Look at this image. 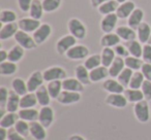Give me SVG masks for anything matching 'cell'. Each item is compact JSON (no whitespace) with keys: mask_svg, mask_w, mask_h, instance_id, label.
<instances>
[{"mask_svg":"<svg viewBox=\"0 0 151 140\" xmlns=\"http://www.w3.org/2000/svg\"><path fill=\"white\" fill-rule=\"evenodd\" d=\"M9 91L7 90L5 87H0V107L1 108H5L6 106L7 99H9Z\"/></svg>","mask_w":151,"mask_h":140,"instance_id":"49","label":"cell"},{"mask_svg":"<svg viewBox=\"0 0 151 140\" xmlns=\"http://www.w3.org/2000/svg\"><path fill=\"white\" fill-rule=\"evenodd\" d=\"M62 4V0H42V6H44L45 13H54L58 11Z\"/></svg>","mask_w":151,"mask_h":140,"instance_id":"45","label":"cell"},{"mask_svg":"<svg viewBox=\"0 0 151 140\" xmlns=\"http://www.w3.org/2000/svg\"><path fill=\"white\" fill-rule=\"evenodd\" d=\"M19 25L18 22L16 23H9V24H3L1 29H0V39L7 40L11 38L15 37L17 32L19 31Z\"/></svg>","mask_w":151,"mask_h":140,"instance_id":"16","label":"cell"},{"mask_svg":"<svg viewBox=\"0 0 151 140\" xmlns=\"http://www.w3.org/2000/svg\"><path fill=\"white\" fill-rule=\"evenodd\" d=\"M7 134H9V130L0 127V140H7Z\"/></svg>","mask_w":151,"mask_h":140,"instance_id":"56","label":"cell"},{"mask_svg":"<svg viewBox=\"0 0 151 140\" xmlns=\"http://www.w3.org/2000/svg\"><path fill=\"white\" fill-rule=\"evenodd\" d=\"M124 44H125V46L127 48L130 56L138 57V58H142L143 45L138 39H134V40H130V41H126V42H124Z\"/></svg>","mask_w":151,"mask_h":140,"instance_id":"33","label":"cell"},{"mask_svg":"<svg viewBox=\"0 0 151 140\" xmlns=\"http://www.w3.org/2000/svg\"><path fill=\"white\" fill-rule=\"evenodd\" d=\"M45 82H50L54 80H63L67 78V72L63 67L61 66H52L47 68L42 71Z\"/></svg>","mask_w":151,"mask_h":140,"instance_id":"3","label":"cell"},{"mask_svg":"<svg viewBox=\"0 0 151 140\" xmlns=\"http://www.w3.org/2000/svg\"><path fill=\"white\" fill-rule=\"evenodd\" d=\"M148 43L151 45V36H150V38H149V41H148Z\"/></svg>","mask_w":151,"mask_h":140,"instance_id":"59","label":"cell"},{"mask_svg":"<svg viewBox=\"0 0 151 140\" xmlns=\"http://www.w3.org/2000/svg\"><path fill=\"white\" fill-rule=\"evenodd\" d=\"M68 140H86L83 136L79 135V134H73V135L69 136Z\"/></svg>","mask_w":151,"mask_h":140,"instance_id":"57","label":"cell"},{"mask_svg":"<svg viewBox=\"0 0 151 140\" xmlns=\"http://www.w3.org/2000/svg\"><path fill=\"white\" fill-rule=\"evenodd\" d=\"M89 55V48L84 44H76L75 46L70 48L68 52L65 54V57L69 60L73 61H80V60H85Z\"/></svg>","mask_w":151,"mask_h":140,"instance_id":"5","label":"cell"},{"mask_svg":"<svg viewBox=\"0 0 151 140\" xmlns=\"http://www.w3.org/2000/svg\"><path fill=\"white\" fill-rule=\"evenodd\" d=\"M116 1H117V2L120 4V3H123V2H125V1H127V0H116Z\"/></svg>","mask_w":151,"mask_h":140,"instance_id":"58","label":"cell"},{"mask_svg":"<svg viewBox=\"0 0 151 140\" xmlns=\"http://www.w3.org/2000/svg\"><path fill=\"white\" fill-rule=\"evenodd\" d=\"M77 41L78 39L76 37H73L71 34H66V35L60 37L56 42V52L58 53L59 55H65L69 50H70L73 46H75L77 44Z\"/></svg>","mask_w":151,"mask_h":140,"instance_id":"4","label":"cell"},{"mask_svg":"<svg viewBox=\"0 0 151 140\" xmlns=\"http://www.w3.org/2000/svg\"><path fill=\"white\" fill-rule=\"evenodd\" d=\"M84 66L91 71L92 69H95L97 67L101 66V56L99 54H93L90 55L87 59L84 61Z\"/></svg>","mask_w":151,"mask_h":140,"instance_id":"42","label":"cell"},{"mask_svg":"<svg viewBox=\"0 0 151 140\" xmlns=\"http://www.w3.org/2000/svg\"><path fill=\"white\" fill-rule=\"evenodd\" d=\"M118 6H119V3L116 0H110V1H107L104 4H101L97 9V11H99V15L104 17V16L111 15V14H116Z\"/></svg>","mask_w":151,"mask_h":140,"instance_id":"35","label":"cell"},{"mask_svg":"<svg viewBox=\"0 0 151 140\" xmlns=\"http://www.w3.org/2000/svg\"><path fill=\"white\" fill-rule=\"evenodd\" d=\"M136 9H137L136 3L134 1L127 0L125 2L120 3L117 11H116V15L118 16L119 20H125V19L127 20L129 18V16L132 14V11Z\"/></svg>","mask_w":151,"mask_h":140,"instance_id":"15","label":"cell"},{"mask_svg":"<svg viewBox=\"0 0 151 140\" xmlns=\"http://www.w3.org/2000/svg\"><path fill=\"white\" fill-rule=\"evenodd\" d=\"M7 140H26V139L24 136H22L21 134L16 131L15 128H11V129H9Z\"/></svg>","mask_w":151,"mask_h":140,"instance_id":"52","label":"cell"},{"mask_svg":"<svg viewBox=\"0 0 151 140\" xmlns=\"http://www.w3.org/2000/svg\"><path fill=\"white\" fill-rule=\"evenodd\" d=\"M36 98H37V102L40 106H49L50 102L52 100L49 91L47 89V86H42L37 91L35 92Z\"/></svg>","mask_w":151,"mask_h":140,"instance_id":"36","label":"cell"},{"mask_svg":"<svg viewBox=\"0 0 151 140\" xmlns=\"http://www.w3.org/2000/svg\"><path fill=\"white\" fill-rule=\"evenodd\" d=\"M76 78L80 80L84 86H89L91 84L90 80V71L84 66V64H80L75 68Z\"/></svg>","mask_w":151,"mask_h":140,"instance_id":"22","label":"cell"},{"mask_svg":"<svg viewBox=\"0 0 151 140\" xmlns=\"http://www.w3.org/2000/svg\"><path fill=\"white\" fill-rule=\"evenodd\" d=\"M25 56V48H23L19 44L14 45L9 50V61L14 63H19Z\"/></svg>","mask_w":151,"mask_h":140,"instance_id":"37","label":"cell"},{"mask_svg":"<svg viewBox=\"0 0 151 140\" xmlns=\"http://www.w3.org/2000/svg\"><path fill=\"white\" fill-rule=\"evenodd\" d=\"M20 101H21V96L18 95L14 90H11L6 102V106H5V110L7 112H18L20 110Z\"/></svg>","mask_w":151,"mask_h":140,"instance_id":"21","label":"cell"},{"mask_svg":"<svg viewBox=\"0 0 151 140\" xmlns=\"http://www.w3.org/2000/svg\"><path fill=\"white\" fill-rule=\"evenodd\" d=\"M20 119L18 112H6L1 117L0 119V127L5 128V129H11L14 128L17 122Z\"/></svg>","mask_w":151,"mask_h":140,"instance_id":"25","label":"cell"},{"mask_svg":"<svg viewBox=\"0 0 151 140\" xmlns=\"http://www.w3.org/2000/svg\"><path fill=\"white\" fill-rule=\"evenodd\" d=\"M141 72L144 75L145 80H150L151 82V64L149 63H144L141 68Z\"/></svg>","mask_w":151,"mask_h":140,"instance_id":"53","label":"cell"},{"mask_svg":"<svg viewBox=\"0 0 151 140\" xmlns=\"http://www.w3.org/2000/svg\"><path fill=\"white\" fill-rule=\"evenodd\" d=\"M52 26L48 23H42V25L36 29V31L33 33V38L35 40L36 44L40 45V44H42L49 39L51 35H52Z\"/></svg>","mask_w":151,"mask_h":140,"instance_id":"7","label":"cell"},{"mask_svg":"<svg viewBox=\"0 0 151 140\" xmlns=\"http://www.w3.org/2000/svg\"><path fill=\"white\" fill-rule=\"evenodd\" d=\"M82 95L78 92H70V91L63 90L59 97L57 98V102L60 103L61 105H71L76 104L81 101Z\"/></svg>","mask_w":151,"mask_h":140,"instance_id":"12","label":"cell"},{"mask_svg":"<svg viewBox=\"0 0 151 140\" xmlns=\"http://www.w3.org/2000/svg\"><path fill=\"white\" fill-rule=\"evenodd\" d=\"M121 39L116 33L112 32V33L104 34L101 38V45L103 48H114L117 44L120 43Z\"/></svg>","mask_w":151,"mask_h":140,"instance_id":"27","label":"cell"},{"mask_svg":"<svg viewBox=\"0 0 151 140\" xmlns=\"http://www.w3.org/2000/svg\"><path fill=\"white\" fill-rule=\"evenodd\" d=\"M105 103L115 108H124L127 105L128 101L126 100L124 94H109L106 97Z\"/></svg>","mask_w":151,"mask_h":140,"instance_id":"14","label":"cell"},{"mask_svg":"<svg viewBox=\"0 0 151 140\" xmlns=\"http://www.w3.org/2000/svg\"><path fill=\"white\" fill-rule=\"evenodd\" d=\"M67 30L69 34L78 40H83L87 36V28L85 24L78 18H71L67 22Z\"/></svg>","mask_w":151,"mask_h":140,"instance_id":"1","label":"cell"},{"mask_svg":"<svg viewBox=\"0 0 151 140\" xmlns=\"http://www.w3.org/2000/svg\"><path fill=\"white\" fill-rule=\"evenodd\" d=\"M18 25H19V29L22 31L26 32V33H34L38 27L42 25L40 20H35L31 17H26L21 18L18 21Z\"/></svg>","mask_w":151,"mask_h":140,"instance_id":"11","label":"cell"},{"mask_svg":"<svg viewBox=\"0 0 151 140\" xmlns=\"http://www.w3.org/2000/svg\"><path fill=\"white\" fill-rule=\"evenodd\" d=\"M142 60L144 61V63L151 64V45L149 43H146L143 45Z\"/></svg>","mask_w":151,"mask_h":140,"instance_id":"50","label":"cell"},{"mask_svg":"<svg viewBox=\"0 0 151 140\" xmlns=\"http://www.w3.org/2000/svg\"><path fill=\"white\" fill-rule=\"evenodd\" d=\"M144 82H145V77L142 72H141V70L140 71H134V74H132V80H130L129 85H128V88L139 90V89L142 88V85L144 84Z\"/></svg>","mask_w":151,"mask_h":140,"instance_id":"44","label":"cell"},{"mask_svg":"<svg viewBox=\"0 0 151 140\" xmlns=\"http://www.w3.org/2000/svg\"><path fill=\"white\" fill-rule=\"evenodd\" d=\"M63 90L70 91V92H84V85L76 77H67L62 80Z\"/></svg>","mask_w":151,"mask_h":140,"instance_id":"20","label":"cell"},{"mask_svg":"<svg viewBox=\"0 0 151 140\" xmlns=\"http://www.w3.org/2000/svg\"><path fill=\"white\" fill-rule=\"evenodd\" d=\"M9 61V52L5 50H0V63Z\"/></svg>","mask_w":151,"mask_h":140,"instance_id":"55","label":"cell"},{"mask_svg":"<svg viewBox=\"0 0 151 140\" xmlns=\"http://www.w3.org/2000/svg\"><path fill=\"white\" fill-rule=\"evenodd\" d=\"M116 34L120 37V39L123 41H130V40L137 39V31L132 28H130L129 26H118L116 28Z\"/></svg>","mask_w":151,"mask_h":140,"instance_id":"17","label":"cell"},{"mask_svg":"<svg viewBox=\"0 0 151 140\" xmlns=\"http://www.w3.org/2000/svg\"><path fill=\"white\" fill-rule=\"evenodd\" d=\"M134 114L136 117V119H138V122H140V123L145 124L147 122H149L151 117L149 101L144 99V100L136 103L134 105Z\"/></svg>","mask_w":151,"mask_h":140,"instance_id":"2","label":"cell"},{"mask_svg":"<svg viewBox=\"0 0 151 140\" xmlns=\"http://www.w3.org/2000/svg\"><path fill=\"white\" fill-rule=\"evenodd\" d=\"M124 62H125V67L132 69L134 71H140L143 64H144V61L142 60V58H138V57L134 56H128L124 58Z\"/></svg>","mask_w":151,"mask_h":140,"instance_id":"40","label":"cell"},{"mask_svg":"<svg viewBox=\"0 0 151 140\" xmlns=\"http://www.w3.org/2000/svg\"><path fill=\"white\" fill-rule=\"evenodd\" d=\"M20 119H23L26 122H35L38 121V115H40V110H36L35 108H24L20 109L18 111Z\"/></svg>","mask_w":151,"mask_h":140,"instance_id":"28","label":"cell"},{"mask_svg":"<svg viewBox=\"0 0 151 140\" xmlns=\"http://www.w3.org/2000/svg\"><path fill=\"white\" fill-rule=\"evenodd\" d=\"M125 68V62H124V58L121 57H116L114 62L109 67V74L110 77L117 78L118 75L122 72V70Z\"/></svg>","mask_w":151,"mask_h":140,"instance_id":"26","label":"cell"},{"mask_svg":"<svg viewBox=\"0 0 151 140\" xmlns=\"http://www.w3.org/2000/svg\"><path fill=\"white\" fill-rule=\"evenodd\" d=\"M107 1H110V0H90V4L94 9H99L101 4H104Z\"/></svg>","mask_w":151,"mask_h":140,"instance_id":"54","label":"cell"},{"mask_svg":"<svg viewBox=\"0 0 151 140\" xmlns=\"http://www.w3.org/2000/svg\"><path fill=\"white\" fill-rule=\"evenodd\" d=\"M38 104L37 98H36L35 93H27L26 95L21 97L20 101V109L24 108H34Z\"/></svg>","mask_w":151,"mask_h":140,"instance_id":"30","label":"cell"},{"mask_svg":"<svg viewBox=\"0 0 151 140\" xmlns=\"http://www.w3.org/2000/svg\"><path fill=\"white\" fill-rule=\"evenodd\" d=\"M114 50L116 53V56L118 57H121V58H126V57L130 56L129 55V52H128L127 48L125 46V44H117L116 46H114Z\"/></svg>","mask_w":151,"mask_h":140,"instance_id":"47","label":"cell"},{"mask_svg":"<svg viewBox=\"0 0 151 140\" xmlns=\"http://www.w3.org/2000/svg\"><path fill=\"white\" fill-rule=\"evenodd\" d=\"M12 89L21 97L26 95L27 93H29L27 87V82H25L21 77H16L12 80Z\"/></svg>","mask_w":151,"mask_h":140,"instance_id":"34","label":"cell"},{"mask_svg":"<svg viewBox=\"0 0 151 140\" xmlns=\"http://www.w3.org/2000/svg\"><path fill=\"white\" fill-rule=\"evenodd\" d=\"M118 20H119V18L116 14L104 16L103 19L101 20V23H99V28L105 34L112 33L117 28Z\"/></svg>","mask_w":151,"mask_h":140,"instance_id":"8","label":"cell"},{"mask_svg":"<svg viewBox=\"0 0 151 140\" xmlns=\"http://www.w3.org/2000/svg\"><path fill=\"white\" fill-rule=\"evenodd\" d=\"M14 128H15L16 131H17L18 133H20L22 136H24V137H27V136L30 134L29 123L26 121H23V119H19Z\"/></svg>","mask_w":151,"mask_h":140,"instance_id":"46","label":"cell"},{"mask_svg":"<svg viewBox=\"0 0 151 140\" xmlns=\"http://www.w3.org/2000/svg\"><path fill=\"white\" fill-rule=\"evenodd\" d=\"M47 89L49 91L51 98L57 100V98L59 97V95L61 94V92L63 91L62 87V80H54V82H50L47 85Z\"/></svg>","mask_w":151,"mask_h":140,"instance_id":"39","label":"cell"},{"mask_svg":"<svg viewBox=\"0 0 151 140\" xmlns=\"http://www.w3.org/2000/svg\"><path fill=\"white\" fill-rule=\"evenodd\" d=\"M28 14H29V17L33 18L35 20L42 19L45 14V9L44 6H42V0H33Z\"/></svg>","mask_w":151,"mask_h":140,"instance_id":"29","label":"cell"},{"mask_svg":"<svg viewBox=\"0 0 151 140\" xmlns=\"http://www.w3.org/2000/svg\"><path fill=\"white\" fill-rule=\"evenodd\" d=\"M123 94L125 96L126 100L129 103H134V104H136V103L140 102V101L145 99L141 89H139V90H137V89H129V88L125 89Z\"/></svg>","mask_w":151,"mask_h":140,"instance_id":"31","label":"cell"},{"mask_svg":"<svg viewBox=\"0 0 151 140\" xmlns=\"http://www.w3.org/2000/svg\"><path fill=\"white\" fill-rule=\"evenodd\" d=\"M55 119L54 109L49 106H42L40 109V115H38V122L44 126L45 128H50L53 125Z\"/></svg>","mask_w":151,"mask_h":140,"instance_id":"9","label":"cell"},{"mask_svg":"<svg viewBox=\"0 0 151 140\" xmlns=\"http://www.w3.org/2000/svg\"><path fill=\"white\" fill-rule=\"evenodd\" d=\"M101 65L109 68L111 64L114 62L116 56V53L113 48H104L101 53Z\"/></svg>","mask_w":151,"mask_h":140,"instance_id":"32","label":"cell"},{"mask_svg":"<svg viewBox=\"0 0 151 140\" xmlns=\"http://www.w3.org/2000/svg\"><path fill=\"white\" fill-rule=\"evenodd\" d=\"M143 95H144L145 100L151 101V82L150 80H145L144 84L142 85V88H141Z\"/></svg>","mask_w":151,"mask_h":140,"instance_id":"48","label":"cell"},{"mask_svg":"<svg viewBox=\"0 0 151 140\" xmlns=\"http://www.w3.org/2000/svg\"><path fill=\"white\" fill-rule=\"evenodd\" d=\"M144 18H145V13L142 9L140 7H137L132 14L129 16V18L127 19V26H129L130 28L137 30L138 27L141 24L144 22Z\"/></svg>","mask_w":151,"mask_h":140,"instance_id":"19","label":"cell"},{"mask_svg":"<svg viewBox=\"0 0 151 140\" xmlns=\"http://www.w3.org/2000/svg\"><path fill=\"white\" fill-rule=\"evenodd\" d=\"M33 0H17V4L22 13H29L30 6Z\"/></svg>","mask_w":151,"mask_h":140,"instance_id":"51","label":"cell"},{"mask_svg":"<svg viewBox=\"0 0 151 140\" xmlns=\"http://www.w3.org/2000/svg\"><path fill=\"white\" fill-rule=\"evenodd\" d=\"M134 72V70H132V69L125 67V68L122 70L121 73L118 75L117 80L124 87V88H128V85H129L130 80H132Z\"/></svg>","mask_w":151,"mask_h":140,"instance_id":"43","label":"cell"},{"mask_svg":"<svg viewBox=\"0 0 151 140\" xmlns=\"http://www.w3.org/2000/svg\"><path fill=\"white\" fill-rule=\"evenodd\" d=\"M30 126V135L35 140H46L47 131L46 128L42 125L38 121L29 123Z\"/></svg>","mask_w":151,"mask_h":140,"instance_id":"18","label":"cell"},{"mask_svg":"<svg viewBox=\"0 0 151 140\" xmlns=\"http://www.w3.org/2000/svg\"><path fill=\"white\" fill-rule=\"evenodd\" d=\"M14 38H15V41L17 42V44L21 45L25 50H33L37 46L33 36H31L29 33L22 31V30H19Z\"/></svg>","mask_w":151,"mask_h":140,"instance_id":"6","label":"cell"},{"mask_svg":"<svg viewBox=\"0 0 151 140\" xmlns=\"http://www.w3.org/2000/svg\"><path fill=\"white\" fill-rule=\"evenodd\" d=\"M110 76L109 68L105 66H99L95 69H92L90 71V80L91 82H99L101 80H106Z\"/></svg>","mask_w":151,"mask_h":140,"instance_id":"24","label":"cell"},{"mask_svg":"<svg viewBox=\"0 0 151 140\" xmlns=\"http://www.w3.org/2000/svg\"><path fill=\"white\" fill-rule=\"evenodd\" d=\"M103 89L109 94H123L125 88L117 80V78L110 77L104 80Z\"/></svg>","mask_w":151,"mask_h":140,"instance_id":"13","label":"cell"},{"mask_svg":"<svg viewBox=\"0 0 151 140\" xmlns=\"http://www.w3.org/2000/svg\"><path fill=\"white\" fill-rule=\"evenodd\" d=\"M18 19V15L13 9H3L0 11V22L1 24H9V23H16Z\"/></svg>","mask_w":151,"mask_h":140,"instance_id":"41","label":"cell"},{"mask_svg":"<svg viewBox=\"0 0 151 140\" xmlns=\"http://www.w3.org/2000/svg\"><path fill=\"white\" fill-rule=\"evenodd\" d=\"M26 82H27L28 91L30 93H35L40 87L44 86V82H45L44 74L40 70L33 71L29 75V77H28V80Z\"/></svg>","mask_w":151,"mask_h":140,"instance_id":"10","label":"cell"},{"mask_svg":"<svg viewBox=\"0 0 151 140\" xmlns=\"http://www.w3.org/2000/svg\"><path fill=\"white\" fill-rule=\"evenodd\" d=\"M18 65L17 63L11 62V61H5V62L0 63V74L2 76H11L17 73Z\"/></svg>","mask_w":151,"mask_h":140,"instance_id":"38","label":"cell"},{"mask_svg":"<svg viewBox=\"0 0 151 140\" xmlns=\"http://www.w3.org/2000/svg\"><path fill=\"white\" fill-rule=\"evenodd\" d=\"M137 31V38L142 44L148 43L149 38L151 36V27L148 23L146 22H143L140 26L138 27Z\"/></svg>","mask_w":151,"mask_h":140,"instance_id":"23","label":"cell"}]
</instances>
